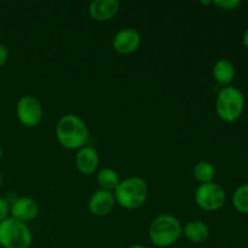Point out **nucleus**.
Listing matches in <instances>:
<instances>
[{
  "mask_svg": "<svg viewBox=\"0 0 248 248\" xmlns=\"http://www.w3.org/2000/svg\"><path fill=\"white\" fill-rule=\"evenodd\" d=\"M115 203L116 201L113 193L99 189V190L94 191L90 198L89 210L93 216L104 217V216H108L109 213H111Z\"/></svg>",
  "mask_w": 248,
  "mask_h": 248,
  "instance_id": "obj_10",
  "label": "nucleus"
},
{
  "mask_svg": "<svg viewBox=\"0 0 248 248\" xmlns=\"http://www.w3.org/2000/svg\"><path fill=\"white\" fill-rule=\"evenodd\" d=\"M183 235L193 244H202L210 237V228L201 220H191L183 227Z\"/></svg>",
  "mask_w": 248,
  "mask_h": 248,
  "instance_id": "obj_13",
  "label": "nucleus"
},
{
  "mask_svg": "<svg viewBox=\"0 0 248 248\" xmlns=\"http://www.w3.org/2000/svg\"><path fill=\"white\" fill-rule=\"evenodd\" d=\"M1 184H2V177H1V173H0V188H1Z\"/></svg>",
  "mask_w": 248,
  "mask_h": 248,
  "instance_id": "obj_24",
  "label": "nucleus"
},
{
  "mask_svg": "<svg viewBox=\"0 0 248 248\" xmlns=\"http://www.w3.org/2000/svg\"><path fill=\"white\" fill-rule=\"evenodd\" d=\"M7 58H9V50L4 44L0 43V67H2L6 63Z\"/></svg>",
  "mask_w": 248,
  "mask_h": 248,
  "instance_id": "obj_20",
  "label": "nucleus"
},
{
  "mask_svg": "<svg viewBox=\"0 0 248 248\" xmlns=\"http://www.w3.org/2000/svg\"><path fill=\"white\" fill-rule=\"evenodd\" d=\"M215 176L216 169L210 161L202 160V161H199L194 166V177H195V179L199 183H211V182H213Z\"/></svg>",
  "mask_w": 248,
  "mask_h": 248,
  "instance_id": "obj_16",
  "label": "nucleus"
},
{
  "mask_svg": "<svg viewBox=\"0 0 248 248\" xmlns=\"http://www.w3.org/2000/svg\"><path fill=\"white\" fill-rule=\"evenodd\" d=\"M16 115L19 123L26 127H36L43 119L40 101L31 94L21 97L17 102Z\"/></svg>",
  "mask_w": 248,
  "mask_h": 248,
  "instance_id": "obj_7",
  "label": "nucleus"
},
{
  "mask_svg": "<svg viewBox=\"0 0 248 248\" xmlns=\"http://www.w3.org/2000/svg\"><path fill=\"white\" fill-rule=\"evenodd\" d=\"M235 73H236L235 65L232 64V62H230L229 60H225V58L217 61L212 69V74L216 81L220 85H224V86H228L234 80Z\"/></svg>",
  "mask_w": 248,
  "mask_h": 248,
  "instance_id": "obj_14",
  "label": "nucleus"
},
{
  "mask_svg": "<svg viewBox=\"0 0 248 248\" xmlns=\"http://www.w3.org/2000/svg\"><path fill=\"white\" fill-rule=\"evenodd\" d=\"M232 205L239 212L248 215V183L235 190L232 195Z\"/></svg>",
  "mask_w": 248,
  "mask_h": 248,
  "instance_id": "obj_17",
  "label": "nucleus"
},
{
  "mask_svg": "<svg viewBox=\"0 0 248 248\" xmlns=\"http://www.w3.org/2000/svg\"><path fill=\"white\" fill-rule=\"evenodd\" d=\"M2 155H4V152H2V148L0 147V160L2 159Z\"/></svg>",
  "mask_w": 248,
  "mask_h": 248,
  "instance_id": "obj_23",
  "label": "nucleus"
},
{
  "mask_svg": "<svg viewBox=\"0 0 248 248\" xmlns=\"http://www.w3.org/2000/svg\"><path fill=\"white\" fill-rule=\"evenodd\" d=\"M245 109V96L241 90L225 86L219 91L216 101V111L225 123H234L242 115Z\"/></svg>",
  "mask_w": 248,
  "mask_h": 248,
  "instance_id": "obj_4",
  "label": "nucleus"
},
{
  "mask_svg": "<svg viewBox=\"0 0 248 248\" xmlns=\"http://www.w3.org/2000/svg\"><path fill=\"white\" fill-rule=\"evenodd\" d=\"M128 248H148L147 246H143V245H133V246L128 247Z\"/></svg>",
  "mask_w": 248,
  "mask_h": 248,
  "instance_id": "obj_22",
  "label": "nucleus"
},
{
  "mask_svg": "<svg viewBox=\"0 0 248 248\" xmlns=\"http://www.w3.org/2000/svg\"><path fill=\"white\" fill-rule=\"evenodd\" d=\"M116 203L126 210H136L144 205L148 198V186L140 177H128L120 181L114 190Z\"/></svg>",
  "mask_w": 248,
  "mask_h": 248,
  "instance_id": "obj_2",
  "label": "nucleus"
},
{
  "mask_svg": "<svg viewBox=\"0 0 248 248\" xmlns=\"http://www.w3.org/2000/svg\"><path fill=\"white\" fill-rule=\"evenodd\" d=\"M182 234V223L171 215H161L155 218L148 232L150 241L157 247L172 246L181 239Z\"/></svg>",
  "mask_w": 248,
  "mask_h": 248,
  "instance_id": "obj_3",
  "label": "nucleus"
},
{
  "mask_svg": "<svg viewBox=\"0 0 248 248\" xmlns=\"http://www.w3.org/2000/svg\"><path fill=\"white\" fill-rule=\"evenodd\" d=\"M140 34L133 28H123L114 35L113 47L120 55H131L140 45Z\"/></svg>",
  "mask_w": 248,
  "mask_h": 248,
  "instance_id": "obj_8",
  "label": "nucleus"
},
{
  "mask_svg": "<svg viewBox=\"0 0 248 248\" xmlns=\"http://www.w3.org/2000/svg\"><path fill=\"white\" fill-rule=\"evenodd\" d=\"M195 201L202 210L208 212L217 211L225 203V191L215 182L200 184L195 191Z\"/></svg>",
  "mask_w": 248,
  "mask_h": 248,
  "instance_id": "obj_6",
  "label": "nucleus"
},
{
  "mask_svg": "<svg viewBox=\"0 0 248 248\" xmlns=\"http://www.w3.org/2000/svg\"><path fill=\"white\" fill-rule=\"evenodd\" d=\"M213 4L220 9L225 10V11H232L241 5V1L240 0H216V1H213Z\"/></svg>",
  "mask_w": 248,
  "mask_h": 248,
  "instance_id": "obj_18",
  "label": "nucleus"
},
{
  "mask_svg": "<svg viewBox=\"0 0 248 248\" xmlns=\"http://www.w3.org/2000/svg\"><path fill=\"white\" fill-rule=\"evenodd\" d=\"M10 213V206L5 199L0 198V223L7 218Z\"/></svg>",
  "mask_w": 248,
  "mask_h": 248,
  "instance_id": "obj_19",
  "label": "nucleus"
},
{
  "mask_svg": "<svg viewBox=\"0 0 248 248\" xmlns=\"http://www.w3.org/2000/svg\"><path fill=\"white\" fill-rule=\"evenodd\" d=\"M10 215L19 222H31L38 216V203L31 198H18L12 202H9Z\"/></svg>",
  "mask_w": 248,
  "mask_h": 248,
  "instance_id": "obj_9",
  "label": "nucleus"
},
{
  "mask_svg": "<svg viewBox=\"0 0 248 248\" xmlns=\"http://www.w3.org/2000/svg\"><path fill=\"white\" fill-rule=\"evenodd\" d=\"M242 41H244V45L246 46V47L248 48V29H247L246 31H245L244 38H242Z\"/></svg>",
  "mask_w": 248,
  "mask_h": 248,
  "instance_id": "obj_21",
  "label": "nucleus"
},
{
  "mask_svg": "<svg viewBox=\"0 0 248 248\" xmlns=\"http://www.w3.org/2000/svg\"><path fill=\"white\" fill-rule=\"evenodd\" d=\"M33 235L23 222L7 217L0 223V246L4 248H29Z\"/></svg>",
  "mask_w": 248,
  "mask_h": 248,
  "instance_id": "obj_5",
  "label": "nucleus"
},
{
  "mask_svg": "<svg viewBox=\"0 0 248 248\" xmlns=\"http://www.w3.org/2000/svg\"><path fill=\"white\" fill-rule=\"evenodd\" d=\"M120 9L118 0H93L89 6V14L94 21L106 22L113 18Z\"/></svg>",
  "mask_w": 248,
  "mask_h": 248,
  "instance_id": "obj_12",
  "label": "nucleus"
},
{
  "mask_svg": "<svg viewBox=\"0 0 248 248\" xmlns=\"http://www.w3.org/2000/svg\"><path fill=\"white\" fill-rule=\"evenodd\" d=\"M56 138L65 149L79 150L89 140V128L81 118L74 114H65L56 125Z\"/></svg>",
  "mask_w": 248,
  "mask_h": 248,
  "instance_id": "obj_1",
  "label": "nucleus"
},
{
  "mask_svg": "<svg viewBox=\"0 0 248 248\" xmlns=\"http://www.w3.org/2000/svg\"><path fill=\"white\" fill-rule=\"evenodd\" d=\"M97 183L101 186L102 190L110 191L114 193L116 186L120 183V177L119 173L113 169H103L97 174Z\"/></svg>",
  "mask_w": 248,
  "mask_h": 248,
  "instance_id": "obj_15",
  "label": "nucleus"
},
{
  "mask_svg": "<svg viewBox=\"0 0 248 248\" xmlns=\"http://www.w3.org/2000/svg\"><path fill=\"white\" fill-rule=\"evenodd\" d=\"M99 165V155L92 147H82L75 155V166L82 174H92L97 171Z\"/></svg>",
  "mask_w": 248,
  "mask_h": 248,
  "instance_id": "obj_11",
  "label": "nucleus"
}]
</instances>
